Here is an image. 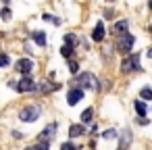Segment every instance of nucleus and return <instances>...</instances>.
I'll return each instance as SVG.
<instances>
[{
	"mask_svg": "<svg viewBox=\"0 0 152 150\" xmlns=\"http://www.w3.org/2000/svg\"><path fill=\"white\" fill-rule=\"evenodd\" d=\"M133 44H135V36H133V34H129V31L117 34V50H119V52L129 54V50L133 48Z\"/></svg>",
	"mask_w": 152,
	"mask_h": 150,
	"instance_id": "nucleus-1",
	"label": "nucleus"
},
{
	"mask_svg": "<svg viewBox=\"0 0 152 150\" xmlns=\"http://www.w3.org/2000/svg\"><path fill=\"white\" fill-rule=\"evenodd\" d=\"M40 115H42V106H40V104H29V106H25V108H21V110H19V119H21V121H25V123L38 121V119H40Z\"/></svg>",
	"mask_w": 152,
	"mask_h": 150,
	"instance_id": "nucleus-2",
	"label": "nucleus"
},
{
	"mask_svg": "<svg viewBox=\"0 0 152 150\" xmlns=\"http://www.w3.org/2000/svg\"><path fill=\"white\" fill-rule=\"evenodd\" d=\"M75 83H77L81 90H83V88H88V90H90V88H98V86H96L98 79H96L92 73H79L77 79H75Z\"/></svg>",
	"mask_w": 152,
	"mask_h": 150,
	"instance_id": "nucleus-3",
	"label": "nucleus"
},
{
	"mask_svg": "<svg viewBox=\"0 0 152 150\" xmlns=\"http://www.w3.org/2000/svg\"><path fill=\"white\" fill-rule=\"evenodd\" d=\"M13 88H17L19 92H36V88H38V83L34 81V79H29V77H23L19 83H15Z\"/></svg>",
	"mask_w": 152,
	"mask_h": 150,
	"instance_id": "nucleus-4",
	"label": "nucleus"
},
{
	"mask_svg": "<svg viewBox=\"0 0 152 150\" xmlns=\"http://www.w3.org/2000/svg\"><path fill=\"white\" fill-rule=\"evenodd\" d=\"M123 71L127 73V71H133V69H140V56L137 54H129L125 61H123Z\"/></svg>",
	"mask_w": 152,
	"mask_h": 150,
	"instance_id": "nucleus-5",
	"label": "nucleus"
},
{
	"mask_svg": "<svg viewBox=\"0 0 152 150\" xmlns=\"http://www.w3.org/2000/svg\"><path fill=\"white\" fill-rule=\"evenodd\" d=\"M34 67H36V65H34V61H29V59H19L15 69H17L19 73H23V75H29V73L34 71Z\"/></svg>",
	"mask_w": 152,
	"mask_h": 150,
	"instance_id": "nucleus-6",
	"label": "nucleus"
},
{
	"mask_svg": "<svg viewBox=\"0 0 152 150\" xmlns=\"http://www.w3.org/2000/svg\"><path fill=\"white\" fill-rule=\"evenodd\" d=\"M81 98H83V90H81V88H73V90H69V94H67V102H69V106L77 104Z\"/></svg>",
	"mask_w": 152,
	"mask_h": 150,
	"instance_id": "nucleus-7",
	"label": "nucleus"
},
{
	"mask_svg": "<svg viewBox=\"0 0 152 150\" xmlns=\"http://www.w3.org/2000/svg\"><path fill=\"white\" fill-rule=\"evenodd\" d=\"M54 133H56V123H50L42 133H40V140H44V142H48V140H52L54 138Z\"/></svg>",
	"mask_w": 152,
	"mask_h": 150,
	"instance_id": "nucleus-8",
	"label": "nucleus"
},
{
	"mask_svg": "<svg viewBox=\"0 0 152 150\" xmlns=\"http://www.w3.org/2000/svg\"><path fill=\"white\" fill-rule=\"evenodd\" d=\"M131 140H133L131 131H123L121 133V140H119V150H127L129 144H131Z\"/></svg>",
	"mask_w": 152,
	"mask_h": 150,
	"instance_id": "nucleus-9",
	"label": "nucleus"
},
{
	"mask_svg": "<svg viewBox=\"0 0 152 150\" xmlns=\"http://www.w3.org/2000/svg\"><path fill=\"white\" fill-rule=\"evenodd\" d=\"M92 40H94V42H102V40H104V25H102V23H98V25L94 27Z\"/></svg>",
	"mask_w": 152,
	"mask_h": 150,
	"instance_id": "nucleus-10",
	"label": "nucleus"
},
{
	"mask_svg": "<svg viewBox=\"0 0 152 150\" xmlns=\"http://www.w3.org/2000/svg\"><path fill=\"white\" fill-rule=\"evenodd\" d=\"M31 40H34L38 46H46V34H44V31H34V34H31Z\"/></svg>",
	"mask_w": 152,
	"mask_h": 150,
	"instance_id": "nucleus-11",
	"label": "nucleus"
},
{
	"mask_svg": "<svg viewBox=\"0 0 152 150\" xmlns=\"http://www.w3.org/2000/svg\"><path fill=\"white\" fill-rule=\"evenodd\" d=\"M86 133V127L83 125H71L69 127V135L71 138H79V135H83Z\"/></svg>",
	"mask_w": 152,
	"mask_h": 150,
	"instance_id": "nucleus-12",
	"label": "nucleus"
},
{
	"mask_svg": "<svg viewBox=\"0 0 152 150\" xmlns=\"http://www.w3.org/2000/svg\"><path fill=\"white\" fill-rule=\"evenodd\" d=\"M133 108L137 110L140 117H146V113H148V108H146V104H144L142 100H135V102H133Z\"/></svg>",
	"mask_w": 152,
	"mask_h": 150,
	"instance_id": "nucleus-13",
	"label": "nucleus"
},
{
	"mask_svg": "<svg viewBox=\"0 0 152 150\" xmlns=\"http://www.w3.org/2000/svg\"><path fill=\"white\" fill-rule=\"evenodd\" d=\"M92 115H94V108H86V110L81 113V123H83V125L90 123V121H92Z\"/></svg>",
	"mask_w": 152,
	"mask_h": 150,
	"instance_id": "nucleus-14",
	"label": "nucleus"
},
{
	"mask_svg": "<svg viewBox=\"0 0 152 150\" xmlns=\"http://www.w3.org/2000/svg\"><path fill=\"white\" fill-rule=\"evenodd\" d=\"M50 146H48V142H44V140H40L38 144H34V146H29L27 150H48Z\"/></svg>",
	"mask_w": 152,
	"mask_h": 150,
	"instance_id": "nucleus-15",
	"label": "nucleus"
},
{
	"mask_svg": "<svg viewBox=\"0 0 152 150\" xmlns=\"http://www.w3.org/2000/svg\"><path fill=\"white\" fill-rule=\"evenodd\" d=\"M127 21H117L115 23V34H121V31H127Z\"/></svg>",
	"mask_w": 152,
	"mask_h": 150,
	"instance_id": "nucleus-16",
	"label": "nucleus"
},
{
	"mask_svg": "<svg viewBox=\"0 0 152 150\" xmlns=\"http://www.w3.org/2000/svg\"><path fill=\"white\" fill-rule=\"evenodd\" d=\"M61 54H63L65 59H71V56H73V46H69V44H65V46L61 48Z\"/></svg>",
	"mask_w": 152,
	"mask_h": 150,
	"instance_id": "nucleus-17",
	"label": "nucleus"
},
{
	"mask_svg": "<svg viewBox=\"0 0 152 150\" xmlns=\"http://www.w3.org/2000/svg\"><path fill=\"white\" fill-rule=\"evenodd\" d=\"M65 44H69V46H75V44H77V38H75L73 34H67V36H65Z\"/></svg>",
	"mask_w": 152,
	"mask_h": 150,
	"instance_id": "nucleus-18",
	"label": "nucleus"
},
{
	"mask_svg": "<svg viewBox=\"0 0 152 150\" xmlns=\"http://www.w3.org/2000/svg\"><path fill=\"white\" fill-rule=\"evenodd\" d=\"M69 71H71L73 75H77V73H79V65H77L75 61H69Z\"/></svg>",
	"mask_w": 152,
	"mask_h": 150,
	"instance_id": "nucleus-19",
	"label": "nucleus"
},
{
	"mask_svg": "<svg viewBox=\"0 0 152 150\" xmlns=\"http://www.w3.org/2000/svg\"><path fill=\"white\" fill-rule=\"evenodd\" d=\"M140 94H142V98H144V100H150V98H152V90H150V88H144Z\"/></svg>",
	"mask_w": 152,
	"mask_h": 150,
	"instance_id": "nucleus-20",
	"label": "nucleus"
},
{
	"mask_svg": "<svg viewBox=\"0 0 152 150\" xmlns=\"http://www.w3.org/2000/svg\"><path fill=\"white\" fill-rule=\"evenodd\" d=\"M11 63V59H9V54H0V67H7Z\"/></svg>",
	"mask_w": 152,
	"mask_h": 150,
	"instance_id": "nucleus-21",
	"label": "nucleus"
},
{
	"mask_svg": "<svg viewBox=\"0 0 152 150\" xmlns=\"http://www.w3.org/2000/svg\"><path fill=\"white\" fill-rule=\"evenodd\" d=\"M102 135H104L106 140H110V138H115V135H117V131H115V129H108V131H104Z\"/></svg>",
	"mask_w": 152,
	"mask_h": 150,
	"instance_id": "nucleus-22",
	"label": "nucleus"
},
{
	"mask_svg": "<svg viewBox=\"0 0 152 150\" xmlns=\"http://www.w3.org/2000/svg\"><path fill=\"white\" fill-rule=\"evenodd\" d=\"M61 150H75V146H73L71 142H65V144L61 146Z\"/></svg>",
	"mask_w": 152,
	"mask_h": 150,
	"instance_id": "nucleus-23",
	"label": "nucleus"
},
{
	"mask_svg": "<svg viewBox=\"0 0 152 150\" xmlns=\"http://www.w3.org/2000/svg\"><path fill=\"white\" fill-rule=\"evenodd\" d=\"M2 15H4V19H11V11H9V9H4V13H2Z\"/></svg>",
	"mask_w": 152,
	"mask_h": 150,
	"instance_id": "nucleus-24",
	"label": "nucleus"
}]
</instances>
